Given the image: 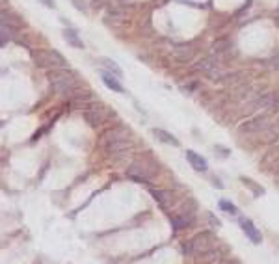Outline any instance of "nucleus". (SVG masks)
Here are the masks:
<instances>
[{
  "instance_id": "nucleus-12",
  "label": "nucleus",
  "mask_w": 279,
  "mask_h": 264,
  "mask_svg": "<svg viewBox=\"0 0 279 264\" xmlns=\"http://www.w3.org/2000/svg\"><path fill=\"white\" fill-rule=\"evenodd\" d=\"M63 37H65L69 45H71V47H75V49H82V47H84L82 39L78 37V32L73 30V28H65V30H63Z\"/></svg>"
},
{
  "instance_id": "nucleus-6",
  "label": "nucleus",
  "mask_w": 279,
  "mask_h": 264,
  "mask_svg": "<svg viewBox=\"0 0 279 264\" xmlns=\"http://www.w3.org/2000/svg\"><path fill=\"white\" fill-rule=\"evenodd\" d=\"M268 127H270L268 116H257L253 119L242 123L238 130H240V132H246V134H259V132H264Z\"/></svg>"
},
{
  "instance_id": "nucleus-16",
  "label": "nucleus",
  "mask_w": 279,
  "mask_h": 264,
  "mask_svg": "<svg viewBox=\"0 0 279 264\" xmlns=\"http://www.w3.org/2000/svg\"><path fill=\"white\" fill-rule=\"evenodd\" d=\"M102 82L108 86L110 89H114V91H118V93H123V86L119 84L116 78H112L110 73H102Z\"/></svg>"
},
{
  "instance_id": "nucleus-2",
  "label": "nucleus",
  "mask_w": 279,
  "mask_h": 264,
  "mask_svg": "<svg viewBox=\"0 0 279 264\" xmlns=\"http://www.w3.org/2000/svg\"><path fill=\"white\" fill-rule=\"evenodd\" d=\"M47 77H49L52 89L60 95H67L71 89L78 88V77H76L75 71H71V69H52V71H49Z\"/></svg>"
},
{
  "instance_id": "nucleus-24",
  "label": "nucleus",
  "mask_w": 279,
  "mask_h": 264,
  "mask_svg": "<svg viewBox=\"0 0 279 264\" xmlns=\"http://www.w3.org/2000/svg\"><path fill=\"white\" fill-rule=\"evenodd\" d=\"M45 4H47V6H49V8H54V4H52L51 0H45Z\"/></svg>"
},
{
  "instance_id": "nucleus-7",
  "label": "nucleus",
  "mask_w": 279,
  "mask_h": 264,
  "mask_svg": "<svg viewBox=\"0 0 279 264\" xmlns=\"http://www.w3.org/2000/svg\"><path fill=\"white\" fill-rule=\"evenodd\" d=\"M153 197H155V201L160 205L164 210H171V208H175V203H177V197L173 192H169V190H151Z\"/></svg>"
},
{
  "instance_id": "nucleus-21",
  "label": "nucleus",
  "mask_w": 279,
  "mask_h": 264,
  "mask_svg": "<svg viewBox=\"0 0 279 264\" xmlns=\"http://www.w3.org/2000/svg\"><path fill=\"white\" fill-rule=\"evenodd\" d=\"M214 151L220 154V156H223V158H227L229 154H231L227 149H225V147H221V145H216V147H214Z\"/></svg>"
},
{
  "instance_id": "nucleus-23",
  "label": "nucleus",
  "mask_w": 279,
  "mask_h": 264,
  "mask_svg": "<svg viewBox=\"0 0 279 264\" xmlns=\"http://www.w3.org/2000/svg\"><path fill=\"white\" fill-rule=\"evenodd\" d=\"M212 186H216V188H223V184H221L220 182V179H218V177H212Z\"/></svg>"
},
{
  "instance_id": "nucleus-15",
  "label": "nucleus",
  "mask_w": 279,
  "mask_h": 264,
  "mask_svg": "<svg viewBox=\"0 0 279 264\" xmlns=\"http://www.w3.org/2000/svg\"><path fill=\"white\" fill-rule=\"evenodd\" d=\"M240 182L244 184V186H248L251 192H253V196L255 197H261V196H264V188L262 186H259L257 182H253V180L249 179V177H240Z\"/></svg>"
},
{
  "instance_id": "nucleus-1",
  "label": "nucleus",
  "mask_w": 279,
  "mask_h": 264,
  "mask_svg": "<svg viewBox=\"0 0 279 264\" xmlns=\"http://www.w3.org/2000/svg\"><path fill=\"white\" fill-rule=\"evenodd\" d=\"M218 246V238L216 235L211 233V231H203L199 235H195L194 238H190L188 242H183L181 244V251L183 255L194 257V255H205L209 253L211 249Z\"/></svg>"
},
{
  "instance_id": "nucleus-11",
  "label": "nucleus",
  "mask_w": 279,
  "mask_h": 264,
  "mask_svg": "<svg viewBox=\"0 0 279 264\" xmlns=\"http://www.w3.org/2000/svg\"><path fill=\"white\" fill-rule=\"evenodd\" d=\"M153 134L156 140H160L162 144H168V145H173V147H179V140L173 134H169L168 130H162V128H153Z\"/></svg>"
},
{
  "instance_id": "nucleus-18",
  "label": "nucleus",
  "mask_w": 279,
  "mask_h": 264,
  "mask_svg": "<svg viewBox=\"0 0 279 264\" xmlns=\"http://www.w3.org/2000/svg\"><path fill=\"white\" fill-rule=\"evenodd\" d=\"M101 63H102V65H104L106 69H108L110 73H114L116 77H121V75H123V73H121V69H119V65L116 63V61H112V60H101Z\"/></svg>"
},
{
  "instance_id": "nucleus-13",
  "label": "nucleus",
  "mask_w": 279,
  "mask_h": 264,
  "mask_svg": "<svg viewBox=\"0 0 279 264\" xmlns=\"http://www.w3.org/2000/svg\"><path fill=\"white\" fill-rule=\"evenodd\" d=\"M173 52H175V56H177L181 61H190L194 58V51H192L190 47H186V45H177V47L173 49Z\"/></svg>"
},
{
  "instance_id": "nucleus-14",
  "label": "nucleus",
  "mask_w": 279,
  "mask_h": 264,
  "mask_svg": "<svg viewBox=\"0 0 279 264\" xmlns=\"http://www.w3.org/2000/svg\"><path fill=\"white\" fill-rule=\"evenodd\" d=\"M195 67L199 69V71H203V73H207V75H211L212 78L218 73V65H216V61H212V60H203L201 63H197Z\"/></svg>"
},
{
  "instance_id": "nucleus-19",
  "label": "nucleus",
  "mask_w": 279,
  "mask_h": 264,
  "mask_svg": "<svg viewBox=\"0 0 279 264\" xmlns=\"http://www.w3.org/2000/svg\"><path fill=\"white\" fill-rule=\"evenodd\" d=\"M207 222H209V225H211L212 229H220V227H221L220 218H216L212 212H207Z\"/></svg>"
},
{
  "instance_id": "nucleus-5",
  "label": "nucleus",
  "mask_w": 279,
  "mask_h": 264,
  "mask_svg": "<svg viewBox=\"0 0 279 264\" xmlns=\"http://www.w3.org/2000/svg\"><path fill=\"white\" fill-rule=\"evenodd\" d=\"M84 117L90 127L97 128V127H101V125H104L110 117H114V112H112L110 108H106L104 104L93 102L92 106L84 112Z\"/></svg>"
},
{
  "instance_id": "nucleus-9",
  "label": "nucleus",
  "mask_w": 279,
  "mask_h": 264,
  "mask_svg": "<svg viewBox=\"0 0 279 264\" xmlns=\"http://www.w3.org/2000/svg\"><path fill=\"white\" fill-rule=\"evenodd\" d=\"M186 160L190 162V166L194 168L195 171H207V168H209V164H207V160H205L201 154H197L195 151H186Z\"/></svg>"
},
{
  "instance_id": "nucleus-22",
  "label": "nucleus",
  "mask_w": 279,
  "mask_h": 264,
  "mask_svg": "<svg viewBox=\"0 0 279 264\" xmlns=\"http://www.w3.org/2000/svg\"><path fill=\"white\" fill-rule=\"evenodd\" d=\"M218 264H244V263H240L238 259H225V261H221Z\"/></svg>"
},
{
  "instance_id": "nucleus-10",
  "label": "nucleus",
  "mask_w": 279,
  "mask_h": 264,
  "mask_svg": "<svg viewBox=\"0 0 279 264\" xmlns=\"http://www.w3.org/2000/svg\"><path fill=\"white\" fill-rule=\"evenodd\" d=\"M125 138H130L128 136V128L116 127V128H112V130H108V132L104 134L102 142H104V145H106V144H110V142H116V140H125Z\"/></svg>"
},
{
  "instance_id": "nucleus-17",
  "label": "nucleus",
  "mask_w": 279,
  "mask_h": 264,
  "mask_svg": "<svg viewBox=\"0 0 279 264\" xmlns=\"http://www.w3.org/2000/svg\"><path fill=\"white\" fill-rule=\"evenodd\" d=\"M220 210H223L225 214H231V216H237L238 214V208L231 201H227V199H221L220 201Z\"/></svg>"
},
{
  "instance_id": "nucleus-20",
  "label": "nucleus",
  "mask_w": 279,
  "mask_h": 264,
  "mask_svg": "<svg viewBox=\"0 0 279 264\" xmlns=\"http://www.w3.org/2000/svg\"><path fill=\"white\" fill-rule=\"evenodd\" d=\"M229 41L227 39H218V41H214V51L216 52H223L225 49H227Z\"/></svg>"
},
{
  "instance_id": "nucleus-4",
  "label": "nucleus",
  "mask_w": 279,
  "mask_h": 264,
  "mask_svg": "<svg viewBox=\"0 0 279 264\" xmlns=\"http://www.w3.org/2000/svg\"><path fill=\"white\" fill-rule=\"evenodd\" d=\"M158 171V162L147 166L144 160H134L127 168V175L130 179H134L136 182H149L155 177V173Z\"/></svg>"
},
{
  "instance_id": "nucleus-8",
  "label": "nucleus",
  "mask_w": 279,
  "mask_h": 264,
  "mask_svg": "<svg viewBox=\"0 0 279 264\" xmlns=\"http://www.w3.org/2000/svg\"><path fill=\"white\" fill-rule=\"evenodd\" d=\"M238 223H240V229L244 231L246 236L251 240V244L259 246V244L262 242V235H261V231H259L253 225V222H251L249 218H240V220H238Z\"/></svg>"
},
{
  "instance_id": "nucleus-3",
  "label": "nucleus",
  "mask_w": 279,
  "mask_h": 264,
  "mask_svg": "<svg viewBox=\"0 0 279 264\" xmlns=\"http://www.w3.org/2000/svg\"><path fill=\"white\" fill-rule=\"evenodd\" d=\"M32 60L37 67L47 69V71H52V69H62L67 67V61L65 58L60 54L58 51H49V49H37V51H32Z\"/></svg>"
}]
</instances>
